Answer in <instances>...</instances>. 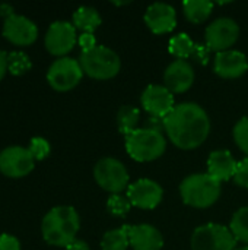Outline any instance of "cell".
<instances>
[{
    "instance_id": "1",
    "label": "cell",
    "mask_w": 248,
    "mask_h": 250,
    "mask_svg": "<svg viewBox=\"0 0 248 250\" xmlns=\"http://www.w3.org/2000/svg\"><path fill=\"white\" fill-rule=\"evenodd\" d=\"M165 133L180 149H196L210 133V119L196 103H181L165 117Z\"/></svg>"
},
{
    "instance_id": "2",
    "label": "cell",
    "mask_w": 248,
    "mask_h": 250,
    "mask_svg": "<svg viewBox=\"0 0 248 250\" xmlns=\"http://www.w3.org/2000/svg\"><path fill=\"white\" fill-rule=\"evenodd\" d=\"M80 229V220L73 207L60 205L50 209L41 223V233L44 240L51 246L67 248Z\"/></svg>"
},
{
    "instance_id": "3",
    "label": "cell",
    "mask_w": 248,
    "mask_h": 250,
    "mask_svg": "<svg viewBox=\"0 0 248 250\" xmlns=\"http://www.w3.org/2000/svg\"><path fill=\"white\" fill-rule=\"evenodd\" d=\"M221 182L208 173H196L186 177L180 185V195L186 205L193 208H209L221 196Z\"/></svg>"
},
{
    "instance_id": "4",
    "label": "cell",
    "mask_w": 248,
    "mask_h": 250,
    "mask_svg": "<svg viewBox=\"0 0 248 250\" xmlns=\"http://www.w3.org/2000/svg\"><path fill=\"white\" fill-rule=\"evenodd\" d=\"M167 149L164 132L153 129H137L126 136L127 154L139 163H149L159 158Z\"/></svg>"
},
{
    "instance_id": "5",
    "label": "cell",
    "mask_w": 248,
    "mask_h": 250,
    "mask_svg": "<svg viewBox=\"0 0 248 250\" xmlns=\"http://www.w3.org/2000/svg\"><path fill=\"white\" fill-rule=\"evenodd\" d=\"M79 63L83 73L98 81L114 78L121 67L120 56L105 45H96L95 48L82 53L79 57Z\"/></svg>"
},
{
    "instance_id": "6",
    "label": "cell",
    "mask_w": 248,
    "mask_h": 250,
    "mask_svg": "<svg viewBox=\"0 0 248 250\" xmlns=\"http://www.w3.org/2000/svg\"><path fill=\"white\" fill-rule=\"evenodd\" d=\"M191 250H235L237 240L228 227L209 223L191 234Z\"/></svg>"
},
{
    "instance_id": "7",
    "label": "cell",
    "mask_w": 248,
    "mask_h": 250,
    "mask_svg": "<svg viewBox=\"0 0 248 250\" xmlns=\"http://www.w3.org/2000/svg\"><path fill=\"white\" fill-rule=\"evenodd\" d=\"M94 177L99 188L110 192L111 195H117L129 188V173L124 164L115 158L105 157L101 158L94 168Z\"/></svg>"
},
{
    "instance_id": "8",
    "label": "cell",
    "mask_w": 248,
    "mask_h": 250,
    "mask_svg": "<svg viewBox=\"0 0 248 250\" xmlns=\"http://www.w3.org/2000/svg\"><path fill=\"white\" fill-rule=\"evenodd\" d=\"M83 70L79 60L72 57H60L53 62L47 72V81L50 86L58 92L73 89L82 79Z\"/></svg>"
},
{
    "instance_id": "9",
    "label": "cell",
    "mask_w": 248,
    "mask_h": 250,
    "mask_svg": "<svg viewBox=\"0 0 248 250\" xmlns=\"http://www.w3.org/2000/svg\"><path fill=\"white\" fill-rule=\"evenodd\" d=\"M240 37V26L231 18L215 19L206 28V45L210 51H227Z\"/></svg>"
},
{
    "instance_id": "10",
    "label": "cell",
    "mask_w": 248,
    "mask_h": 250,
    "mask_svg": "<svg viewBox=\"0 0 248 250\" xmlns=\"http://www.w3.org/2000/svg\"><path fill=\"white\" fill-rule=\"evenodd\" d=\"M35 166V160L28 148L7 146L0 152V171L12 179L28 176Z\"/></svg>"
},
{
    "instance_id": "11",
    "label": "cell",
    "mask_w": 248,
    "mask_h": 250,
    "mask_svg": "<svg viewBox=\"0 0 248 250\" xmlns=\"http://www.w3.org/2000/svg\"><path fill=\"white\" fill-rule=\"evenodd\" d=\"M76 41H77L76 28L73 23L67 21L53 22L47 29L45 40H44L48 53L58 57H66V54L72 51V48L75 47Z\"/></svg>"
},
{
    "instance_id": "12",
    "label": "cell",
    "mask_w": 248,
    "mask_h": 250,
    "mask_svg": "<svg viewBox=\"0 0 248 250\" xmlns=\"http://www.w3.org/2000/svg\"><path fill=\"white\" fill-rule=\"evenodd\" d=\"M164 196L159 183L151 179H140L127 188V198L130 204L140 209H155Z\"/></svg>"
},
{
    "instance_id": "13",
    "label": "cell",
    "mask_w": 248,
    "mask_h": 250,
    "mask_svg": "<svg viewBox=\"0 0 248 250\" xmlns=\"http://www.w3.org/2000/svg\"><path fill=\"white\" fill-rule=\"evenodd\" d=\"M3 37L15 45H29L38 37L37 25L22 15H10L3 23Z\"/></svg>"
},
{
    "instance_id": "14",
    "label": "cell",
    "mask_w": 248,
    "mask_h": 250,
    "mask_svg": "<svg viewBox=\"0 0 248 250\" xmlns=\"http://www.w3.org/2000/svg\"><path fill=\"white\" fill-rule=\"evenodd\" d=\"M140 100L143 108L149 113V116H158L165 119L175 107L174 95L170 89L165 88V85L146 86Z\"/></svg>"
},
{
    "instance_id": "15",
    "label": "cell",
    "mask_w": 248,
    "mask_h": 250,
    "mask_svg": "<svg viewBox=\"0 0 248 250\" xmlns=\"http://www.w3.org/2000/svg\"><path fill=\"white\" fill-rule=\"evenodd\" d=\"M194 82V70L193 66L187 60L175 59L164 72V83L165 88L172 94H183L191 88Z\"/></svg>"
},
{
    "instance_id": "16",
    "label": "cell",
    "mask_w": 248,
    "mask_h": 250,
    "mask_svg": "<svg viewBox=\"0 0 248 250\" xmlns=\"http://www.w3.org/2000/svg\"><path fill=\"white\" fill-rule=\"evenodd\" d=\"M145 23L156 35L171 32L177 25L175 9L168 3H153L146 9Z\"/></svg>"
},
{
    "instance_id": "17",
    "label": "cell",
    "mask_w": 248,
    "mask_h": 250,
    "mask_svg": "<svg viewBox=\"0 0 248 250\" xmlns=\"http://www.w3.org/2000/svg\"><path fill=\"white\" fill-rule=\"evenodd\" d=\"M215 73L225 79H235L248 70V60L244 53L237 50H227L216 53L213 62Z\"/></svg>"
},
{
    "instance_id": "18",
    "label": "cell",
    "mask_w": 248,
    "mask_h": 250,
    "mask_svg": "<svg viewBox=\"0 0 248 250\" xmlns=\"http://www.w3.org/2000/svg\"><path fill=\"white\" fill-rule=\"evenodd\" d=\"M130 246L133 250H161L164 237L161 231L151 224L129 226L126 224Z\"/></svg>"
},
{
    "instance_id": "19",
    "label": "cell",
    "mask_w": 248,
    "mask_h": 250,
    "mask_svg": "<svg viewBox=\"0 0 248 250\" xmlns=\"http://www.w3.org/2000/svg\"><path fill=\"white\" fill-rule=\"evenodd\" d=\"M237 161L228 149H216L208 158V174L218 182H227L234 179L237 170Z\"/></svg>"
},
{
    "instance_id": "20",
    "label": "cell",
    "mask_w": 248,
    "mask_h": 250,
    "mask_svg": "<svg viewBox=\"0 0 248 250\" xmlns=\"http://www.w3.org/2000/svg\"><path fill=\"white\" fill-rule=\"evenodd\" d=\"M102 19L95 7L91 6H80L75 13H73V25L75 28L80 29L83 32L92 34L99 25Z\"/></svg>"
},
{
    "instance_id": "21",
    "label": "cell",
    "mask_w": 248,
    "mask_h": 250,
    "mask_svg": "<svg viewBox=\"0 0 248 250\" xmlns=\"http://www.w3.org/2000/svg\"><path fill=\"white\" fill-rule=\"evenodd\" d=\"M213 3L209 0H187L183 3L186 18L193 23H202L209 19Z\"/></svg>"
},
{
    "instance_id": "22",
    "label": "cell",
    "mask_w": 248,
    "mask_h": 250,
    "mask_svg": "<svg viewBox=\"0 0 248 250\" xmlns=\"http://www.w3.org/2000/svg\"><path fill=\"white\" fill-rule=\"evenodd\" d=\"M168 50L172 56H175L181 60H186L189 57H193L194 50H196V42L187 34L181 32V34L174 35L170 40Z\"/></svg>"
},
{
    "instance_id": "23",
    "label": "cell",
    "mask_w": 248,
    "mask_h": 250,
    "mask_svg": "<svg viewBox=\"0 0 248 250\" xmlns=\"http://www.w3.org/2000/svg\"><path fill=\"white\" fill-rule=\"evenodd\" d=\"M140 119V111L136 107L132 105H123L118 113H117V125H118V130L127 136L132 132L137 130V123Z\"/></svg>"
},
{
    "instance_id": "24",
    "label": "cell",
    "mask_w": 248,
    "mask_h": 250,
    "mask_svg": "<svg viewBox=\"0 0 248 250\" xmlns=\"http://www.w3.org/2000/svg\"><path fill=\"white\" fill-rule=\"evenodd\" d=\"M129 246H130V240L126 226H123L121 229H114L107 231L101 240L102 250H127Z\"/></svg>"
},
{
    "instance_id": "25",
    "label": "cell",
    "mask_w": 248,
    "mask_h": 250,
    "mask_svg": "<svg viewBox=\"0 0 248 250\" xmlns=\"http://www.w3.org/2000/svg\"><path fill=\"white\" fill-rule=\"evenodd\" d=\"M229 230L237 242L248 245V207L240 208L231 220Z\"/></svg>"
},
{
    "instance_id": "26",
    "label": "cell",
    "mask_w": 248,
    "mask_h": 250,
    "mask_svg": "<svg viewBox=\"0 0 248 250\" xmlns=\"http://www.w3.org/2000/svg\"><path fill=\"white\" fill-rule=\"evenodd\" d=\"M31 67H32V63H31V59H29V56L26 53H23V51H12V53L7 54V70L12 75H15V76L23 75Z\"/></svg>"
},
{
    "instance_id": "27",
    "label": "cell",
    "mask_w": 248,
    "mask_h": 250,
    "mask_svg": "<svg viewBox=\"0 0 248 250\" xmlns=\"http://www.w3.org/2000/svg\"><path fill=\"white\" fill-rule=\"evenodd\" d=\"M132 207L133 205L130 204L129 198L127 196H121L120 193L111 195L108 198V201H107V208H108L110 214L114 215V217H120V218H124L130 212Z\"/></svg>"
},
{
    "instance_id": "28",
    "label": "cell",
    "mask_w": 248,
    "mask_h": 250,
    "mask_svg": "<svg viewBox=\"0 0 248 250\" xmlns=\"http://www.w3.org/2000/svg\"><path fill=\"white\" fill-rule=\"evenodd\" d=\"M28 149H29L31 155L34 157L35 161H41V160H45L50 155L51 146H50L47 139H44L41 136H35V138L31 139Z\"/></svg>"
},
{
    "instance_id": "29",
    "label": "cell",
    "mask_w": 248,
    "mask_h": 250,
    "mask_svg": "<svg viewBox=\"0 0 248 250\" xmlns=\"http://www.w3.org/2000/svg\"><path fill=\"white\" fill-rule=\"evenodd\" d=\"M234 141L248 157V117H243L234 126Z\"/></svg>"
},
{
    "instance_id": "30",
    "label": "cell",
    "mask_w": 248,
    "mask_h": 250,
    "mask_svg": "<svg viewBox=\"0 0 248 250\" xmlns=\"http://www.w3.org/2000/svg\"><path fill=\"white\" fill-rule=\"evenodd\" d=\"M234 182L240 188L248 189V157L241 160L237 164V170H235V174H234Z\"/></svg>"
},
{
    "instance_id": "31",
    "label": "cell",
    "mask_w": 248,
    "mask_h": 250,
    "mask_svg": "<svg viewBox=\"0 0 248 250\" xmlns=\"http://www.w3.org/2000/svg\"><path fill=\"white\" fill-rule=\"evenodd\" d=\"M0 250H20L19 240L7 233L0 234Z\"/></svg>"
},
{
    "instance_id": "32",
    "label": "cell",
    "mask_w": 248,
    "mask_h": 250,
    "mask_svg": "<svg viewBox=\"0 0 248 250\" xmlns=\"http://www.w3.org/2000/svg\"><path fill=\"white\" fill-rule=\"evenodd\" d=\"M77 42H79V45L82 48V53L89 51V50L96 47V40H95L94 34H89V32H83L82 35H79Z\"/></svg>"
},
{
    "instance_id": "33",
    "label": "cell",
    "mask_w": 248,
    "mask_h": 250,
    "mask_svg": "<svg viewBox=\"0 0 248 250\" xmlns=\"http://www.w3.org/2000/svg\"><path fill=\"white\" fill-rule=\"evenodd\" d=\"M209 48L208 45H203V44H196V50H194V54L193 57L200 63V64H208L209 62Z\"/></svg>"
},
{
    "instance_id": "34",
    "label": "cell",
    "mask_w": 248,
    "mask_h": 250,
    "mask_svg": "<svg viewBox=\"0 0 248 250\" xmlns=\"http://www.w3.org/2000/svg\"><path fill=\"white\" fill-rule=\"evenodd\" d=\"M146 127L164 132L165 130V119L164 117H158V116H149L148 122H146Z\"/></svg>"
},
{
    "instance_id": "35",
    "label": "cell",
    "mask_w": 248,
    "mask_h": 250,
    "mask_svg": "<svg viewBox=\"0 0 248 250\" xmlns=\"http://www.w3.org/2000/svg\"><path fill=\"white\" fill-rule=\"evenodd\" d=\"M6 72H7V54L6 51L0 50V81L4 78Z\"/></svg>"
},
{
    "instance_id": "36",
    "label": "cell",
    "mask_w": 248,
    "mask_h": 250,
    "mask_svg": "<svg viewBox=\"0 0 248 250\" xmlns=\"http://www.w3.org/2000/svg\"><path fill=\"white\" fill-rule=\"evenodd\" d=\"M66 250H91V249H89V246H88V243H86V242L76 239V240H73V242L66 248Z\"/></svg>"
},
{
    "instance_id": "37",
    "label": "cell",
    "mask_w": 248,
    "mask_h": 250,
    "mask_svg": "<svg viewBox=\"0 0 248 250\" xmlns=\"http://www.w3.org/2000/svg\"><path fill=\"white\" fill-rule=\"evenodd\" d=\"M0 10H1L0 13L4 16V19L9 18L10 15H13V10H12V7H10L9 4H1V6H0Z\"/></svg>"
},
{
    "instance_id": "38",
    "label": "cell",
    "mask_w": 248,
    "mask_h": 250,
    "mask_svg": "<svg viewBox=\"0 0 248 250\" xmlns=\"http://www.w3.org/2000/svg\"><path fill=\"white\" fill-rule=\"evenodd\" d=\"M235 250H248V246H243V248H237Z\"/></svg>"
}]
</instances>
